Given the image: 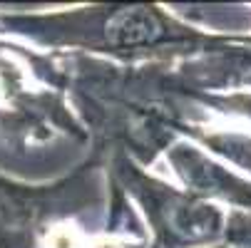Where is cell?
I'll list each match as a JSON object with an SVG mask.
<instances>
[{"label":"cell","mask_w":251,"mask_h":248,"mask_svg":"<svg viewBox=\"0 0 251 248\" xmlns=\"http://www.w3.org/2000/svg\"><path fill=\"white\" fill-rule=\"evenodd\" d=\"M209 102L226 114H236V117H244L251 122V90L229 92V94H211V97H206V104Z\"/></svg>","instance_id":"obj_3"},{"label":"cell","mask_w":251,"mask_h":248,"mask_svg":"<svg viewBox=\"0 0 251 248\" xmlns=\"http://www.w3.org/2000/svg\"><path fill=\"white\" fill-rule=\"evenodd\" d=\"M197 136L214 152H219L224 157H229L231 161H236L239 166H244L246 171H251V136L246 134H209V132H197Z\"/></svg>","instance_id":"obj_2"},{"label":"cell","mask_w":251,"mask_h":248,"mask_svg":"<svg viewBox=\"0 0 251 248\" xmlns=\"http://www.w3.org/2000/svg\"><path fill=\"white\" fill-rule=\"evenodd\" d=\"M206 248H234V246L226 241V243H214V246H206Z\"/></svg>","instance_id":"obj_5"},{"label":"cell","mask_w":251,"mask_h":248,"mask_svg":"<svg viewBox=\"0 0 251 248\" xmlns=\"http://www.w3.org/2000/svg\"><path fill=\"white\" fill-rule=\"evenodd\" d=\"M226 238L234 248H251V214L236 211L226 219Z\"/></svg>","instance_id":"obj_4"},{"label":"cell","mask_w":251,"mask_h":248,"mask_svg":"<svg viewBox=\"0 0 251 248\" xmlns=\"http://www.w3.org/2000/svg\"><path fill=\"white\" fill-rule=\"evenodd\" d=\"M174 164L179 174L184 176L187 186H192V191L226 201L241 208L244 214H251V179L239 176L231 169L211 161L194 147H179Z\"/></svg>","instance_id":"obj_1"}]
</instances>
